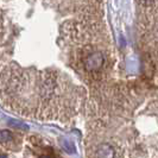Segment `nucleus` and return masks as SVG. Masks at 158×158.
I'll list each match as a JSON object with an SVG mask.
<instances>
[{"label":"nucleus","instance_id":"nucleus-1","mask_svg":"<svg viewBox=\"0 0 158 158\" xmlns=\"http://www.w3.org/2000/svg\"><path fill=\"white\" fill-rule=\"evenodd\" d=\"M103 62H105V57H103L102 52L95 51L86 58L85 67L88 71H98L102 67Z\"/></svg>","mask_w":158,"mask_h":158},{"label":"nucleus","instance_id":"nucleus-2","mask_svg":"<svg viewBox=\"0 0 158 158\" xmlns=\"http://www.w3.org/2000/svg\"><path fill=\"white\" fill-rule=\"evenodd\" d=\"M95 158H114V150L108 144H101L95 151Z\"/></svg>","mask_w":158,"mask_h":158},{"label":"nucleus","instance_id":"nucleus-3","mask_svg":"<svg viewBox=\"0 0 158 158\" xmlns=\"http://www.w3.org/2000/svg\"><path fill=\"white\" fill-rule=\"evenodd\" d=\"M12 139H13V135L11 131H7V130L0 131V143H8Z\"/></svg>","mask_w":158,"mask_h":158},{"label":"nucleus","instance_id":"nucleus-4","mask_svg":"<svg viewBox=\"0 0 158 158\" xmlns=\"http://www.w3.org/2000/svg\"><path fill=\"white\" fill-rule=\"evenodd\" d=\"M62 146H63L64 150L68 151V152H71L69 148H74V146H73V144H71V143H69L68 140H64V144H62Z\"/></svg>","mask_w":158,"mask_h":158},{"label":"nucleus","instance_id":"nucleus-5","mask_svg":"<svg viewBox=\"0 0 158 158\" xmlns=\"http://www.w3.org/2000/svg\"><path fill=\"white\" fill-rule=\"evenodd\" d=\"M11 125H16V126H18V127H20V128H23V130H25V128H27V126L26 125H24V124H22V123H19V121H11L10 123Z\"/></svg>","mask_w":158,"mask_h":158},{"label":"nucleus","instance_id":"nucleus-6","mask_svg":"<svg viewBox=\"0 0 158 158\" xmlns=\"http://www.w3.org/2000/svg\"><path fill=\"white\" fill-rule=\"evenodd\" d=\"M0 158H7V156H5V155H0Z\"/></svg>","mask_w":158,"mask_h":158},{"label":"nucleus","instance_id":"nucleus-7","mask_svg":"<svg viewBox=\"0 0 158 158\" xmlns=\"http://www.w3.org/2000/svg\"><path fill=\"white\" fill-rule=\"evenodd\" d=\"M40 158H50V157H49V156H40Z\"/></svg>","mask_w":158,"mask_h":158}]
</instances>
